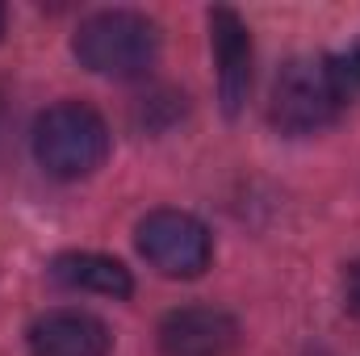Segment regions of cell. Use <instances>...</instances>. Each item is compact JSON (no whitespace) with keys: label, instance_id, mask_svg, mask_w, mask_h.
<instances>
[{"label":"cell","instance_id":"8","mask_svg":"<svg viewBox=\"0 0 360 356\" xmlns=\"http://www.w3.org/2000/svg\"><path fill=\"white\" fill-rule=\"evenodd\" d=\"M51 276L68 289L80 293H101V298H130L134 293V276L130 268L113 256H96V252H63L55 256Z\"/></svg>","mask_w":360,"mask_h":356},{"label":"cell","instance_id":"11","mask_svg":"<svg viewBox=\"0 0 360 356\" xmlns=\"http://www.w3.org/2000/svg\"><path fill=\"white\" fill-rule=\"evenodd\" d=\"M4 17H8V13H4V4H0V38H4Z\"/></svg>","mask_w":360,"mask_h":356},{"label":"cell","instance_id":"5","mask_svg":"<svg viewBox=\"0 0 360 356\" xmlns=\"http://www.w3.org/2000/svg\"><path fill=\"white\" fill-rule=\"evenodd\" d=\"M239 348L235 314L218 306H180L160 323V352L164 356H231Z\"/></svg>","mask_w":360,"mask_h":356},{"label":"cell","instance_id":"6","mask_svg":"<svg viewBox=\"0 0 360 356\" xmlns=\"http://www.w3.org/2000/svg\"><path fill=\"white\" fill-rule=\"evenodd\" d=\"M210 46L218 59L222 109L235 117L252 92V34L235 8H210Z\"/></svg>","mask_w":360,"mask_h":356},{"label":"cell","instance_id":"1","mask_svg":"<svg viewBox=\"0 0 360 356\" xmlns=\"http://www.w3.org/2000/svg\"><path fill=\"white\" fill-rule=\"evenodd\" d=\"M72 51L96 76L134 80V76L151 72V63L160 55V30L143 13L105 8V13H92L89 21H80V30L72 38Z\"/></svg>","mask_w":360,"mask_h":356},{"label":"cell","instance_id":"7","mask_svg":"<svg viewBox=\"0 0 360 356\" xmlns=\"http://www.w3.org/2000/svg\"><path fill=\"white\" fill-rule=\"evenodd\" d=\"M113 336L89 310H51L30 327L34 356H109Z\"/></svg>","mask_w":360,"mask_h":356},{"label":"cell","instance_id":"9","mask_svg":"<svg viewBox=\"0 0 360 356\" xmlns=\"http://www.w3.org/2000/svg\"><path fill=\"white\" fill-rule=\"evenodd\" d=\"M327 68H331V76H335L340 92H344V101H356L360 96V38L348 46V51L327 55Z\"/></svg>","mask_w":360,"mask_h":356},{"label":"cell","instance_id":"3","mask_svg":"<svg viewBox=\"0 0 360 356\" xmlns=\"http://www.w3.org/2000/svg\"><path fill=\"white\" fill-rule=\"evenodd\" d=\"M344 105L348 101L327 68V55L323 59H289L272 84L269 117L281 134H314V130L331 126Z\"/></svg>","mask_w":360,"mask_h":356},{"label":"cell","instance_id":"10","mask_svg":"<svg viewBox=\"0 0 360 356\" xmlns=\"http://www.w3.org/2000/svg\"><path fill=\"white\" fill-rule=\"evenodd\" d=\"M348 310L360 319V260L348 265Z\"/></svg>","mask_w":360,"mask_h":356},{"label":"cell","instance_id":"4","mask_svg":"<svg viewBox=\"0 0 360 356\" xmlns=\"http://www.w3.org/2000/svg\"><path fill=\"white\" fill-rule=\"evenodd\" d=\"M139 252L155 272L193 281L214 260V239L201 218L184 210H155L139 222Z\"/></svg>","mask_w":360,"mask_h":356},{"label":"cell","instance_id":"2","mask_svg":"<svg viewBox=\"0 0 360 356\" xmlns=\"http://www.w3.org/2000/svg\"><path fill=\"white\" fill-rule=\"evenodd\" d=\"M34 155L55 180L92 177L109 155V126L84 101H59L34 122Z\"/></svg>","mask_w":360,"mask_h":356}]
</instances>
